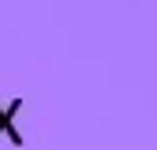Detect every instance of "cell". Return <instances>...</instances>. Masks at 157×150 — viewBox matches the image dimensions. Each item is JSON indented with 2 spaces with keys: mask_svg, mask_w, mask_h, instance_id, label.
<instances>
[{
  "mask_svg": "<svg viewBox=\"0 0 157 150\" xmlns=\"http://www.w3.org/2000/svg\"><path fill=\"white\" fill-rule=\"evenodd\" d=\"M18 110H22V99H11V103H7V110L0 106V136L7 132V139H11L15 147H22V143H26V139L18 136V128H15V113H18Z\"/></svg>",
  "mask_w": 157,
  "mask_h": 150,
  "instance_id": "cell-1",
  "label": "cell"
}]
</instances>
